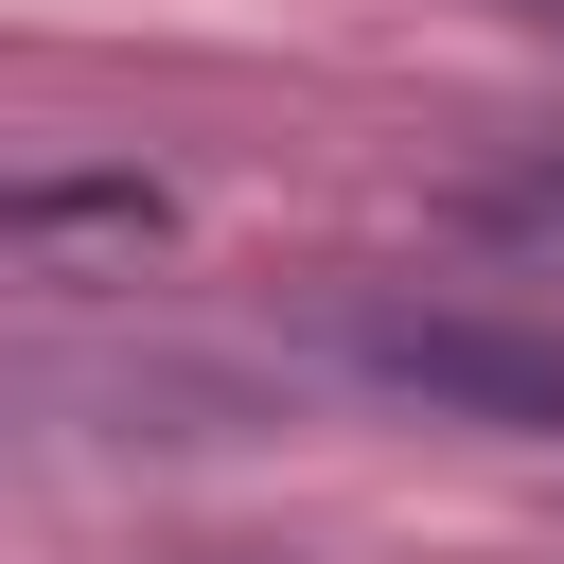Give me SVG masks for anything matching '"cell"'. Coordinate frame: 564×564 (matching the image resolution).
Returning <instances> with one entry per match:
<instances>
[{"label":"cell","instance_id":"6da1fadb","mask_svg":"<svg viewBox=\"0 0 564 564\" xmlns=\"http://www.w3.org/2000/svg\"><path fill=\"white\" fill-rule=\"evenodd\" d=\"M335 352L441 423H511V441H564V317H494V300H352Z\"/></svg>","mask_w":564,"mask_h":564},{"label":"cell","instance_id":"7a4b0ae2","mask_svg":"<svg viewBox=\"0 0 564 564\" xmlns=\"http://www.w3.org/2000/svg\"><path fill=\"white\" fill-rule=\"evenodd\" d=\"M88 229H141V247H159V194H141V176H88V194L35 176V194H18V247H88Z\"/></svg>","mask_w":564,"mask_h":564},{"label":"cell","instance_id":"3957f363","mask_svg":"<svg viewBox=\"0 0 564 564\" xmlns=\"http://www.w3.org/2000/svg\"><path fill=\"white\" fill-rule=\"evenodd\" d=\"M494 229H564V159H529V176L494 194Z\"/></svg>","mask_w":564,"mask_h":564}]
</instances>
